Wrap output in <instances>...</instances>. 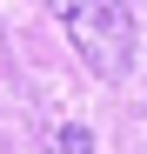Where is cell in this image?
<instances>
[{
	"label": "cell",
	"instance_id": "obj_2",
	"mask_svg": "<svg viewBox=\"0 0 147 154\" xmlns=\"http://www.w3.org/2000/svg\"><path fill=\"white\" fill-rule=\"evenodd\" d=\"M60 154H94V134L87 127H60Z\"/></svg>",
	"mask_w": 147,
	"mask_h": 154
},
{
	"label": "cell",
	"instance_id": "obj_1",
	"mask_svg": "<svg viewBox=\"0 0 147 154\" xmlns=\"http://www.w3.org/2000/svg\"><path fill=\"white\" fill-rule=\"evenodd\" d=\"M54 7H60V27L74 40V54L100 74V81H120V74L134 67L140 27H134V7H127V0H54Z\"/></svg>",
	"mask_w": 147,
	"mask_h": 154
}]
</instances>
